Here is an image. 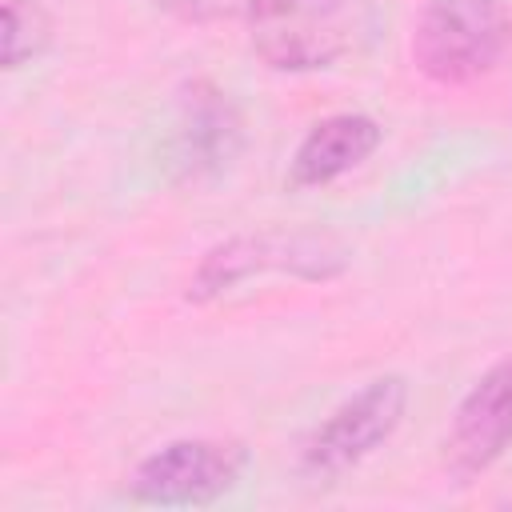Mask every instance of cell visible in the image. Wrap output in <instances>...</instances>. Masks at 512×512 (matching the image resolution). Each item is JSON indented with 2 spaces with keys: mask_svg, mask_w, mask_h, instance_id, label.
<instances>
[{
  "mask_svg": "<svg viewBox=\"0 0 512 512\" xmlns=\"http://www.w3.org/2000/svg\"><path fill=\"white\" fill-rule=\"evenodd\" d=\"M372 0H256L248 8L252 52L272 72H320L356 56L376 36Z\"/></svg>",
  "mask_w": 512,
  "mask_h": 512,
  "instance_id": "cell-1",
  "label": "cell"
},
{
  "mask_svg": "<svg viewBox=\"0 0 512 512\" xmlns=\"http://www.w3.org/2000/svg\"><path fill=\"white\" fill-rule=\"evenodd\" d=\"M508 40L500 0H428L412 28V64L436 84L484 76Z\"/></svg>",
  "mask_w": 512,
  "mask_h": 512,
  "instance_id": "cell-2",
  "label": "cell"
},
{
  "mask_svg": "<svg viewBox=\"0 0 512 512\" xmlns=\"http://www.w3.org/2000/svg\"><path fill=\"white\" fill-rule=\"evenodd\" d=\"M404 408H408V384H404V376L388 372V376L368 380L360 392H352L348 400H340L316 424V432L304 440V448H300V472L312 476V480H336L348 468L364 464L400 428Z\"/></svg>",
  "mask_w": 512,
  "mask_h": 512,
  "instance_id": "cell-3",
  "label": "cell"
},
{
  "mask_svg": "<svg viewBox=\"0 0 512 512\" xmlns=\"http://www.w3.org/2000/svg\"><path fill=\"white\" fill-rule=\"evenodd\" d=\"M248 468V452L236 440H168L148 452L132 476L128 496L152 508H204L228 496Z\"/></svg>",
  "mask_w": 512,
  "mask_h": 512,
  "instance_id": "cell-4",
  "label": "cell"
},
{
  "mask_svg": "<svg viewBox=\"0 0 512 512\" xmlns=\"http://www.w3.org/2000/svg\"><path fill=\"white\" fill-rule=\"evenodd\" d=\"M344 268V248L328 232H260L216 244L192 272L188 296L212 300L256 272H292L300 280H332Z\"/></svg>",
  "mask_w": 512,
  "mask_h": 512,
  "instance_id": "cell-5",
  "label": "cell"
},
{
  "mask_svg": "<svg viewBox=\"0 0 512 512\" xmlns=\"http://www.w3.org/2000/svg\"><path fill=\"white\" fill-rule=\"evenodd\" d=\"M512 448V356L496 360L456 404L444 436V468L456 484L488 472Z\"/></svg>",
  "mask_w": 512,
  "mask_h": 512,
  "instance_id": "cell-6",
  "label": "cell"
},
{
  "mask_svg": "<svg viewBox=\"0 0 512 512\" xmlns=\"http://www.w3.org/2000/svg\"><path fill=\"white\" fill-rule=\"evenodd\" d=\"M240 148H244V120L236 104L208 80H192L180 92L168 136V164L176 180L216 176L240 156Z\"/></svg>",
  "mask_w": 512,
  "mask_h": 512,
  "instance_id": "cell-7",
  "label": "cell"
},
{
  "mask_svg": "<svg viewBox=\"0 0 512 512\" xmlns=\"http://www.w3.org/2000/svg\"><path fill=\"white\" fill-rule=\"evenodd\" d=\"M380 124L364 112H340V116H324L316 120L304 140L292 152V168H288V184L292 188H320L332 184L336 176L360 168L376 148H380Z\"/></svg>",
  "mask_w": 512,
  "mask_h": 512,
  "instance_id": "cell-8",
  "label": "cell"
},
{
  "mask_svg": "<svg viewBox=\"0 0 512 512\" xmlns=\"http://www.w3.org/2000/svg\"><path fill=\"white\" fill-rule=\"evenodd\" d=\"M4 68L40 60L52 44V16L36 0H4Z\"/></svg>",
  "mask_w": 512,
  "mask_h": 512,
  "instance_id": "cell-9",
  "label": "cell"
},
{
  "mask_svg": "<svg viewBox=\"0 0 512 512\" xmlns=\"http://www.w3.org/2000/svg\"><path fill=\"white\" fill-rule=\"evenodd\" d=\"M152 4L176 20L212 24V20H228V16H248V8L256 0H152Z\"/></svg>",
  "mask_w": 512,
  "mask_h": 512,
  "instance_id": "cell-10",
  "label": "cell"
}]
</instances>
